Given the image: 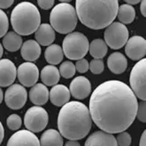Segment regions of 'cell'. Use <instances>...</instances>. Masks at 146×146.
<instances>
[{"instance_id": "83f0119b", "label": "cell", "mask_w": 146, "mask_h": 146, "mask_svg": "<svg viewBox=\"0 0 146 146\" xmlns=\"http://www.w3.org/2000/svg\"><path fill=\"white\" fill-rule=\"evenodd\" d=\"M59 74L65 79H70L75 74V66L71 61H64L59 66Z\"/></svg>"}, {"instance_id": "8fae6325", "label": "cell", "mask_w": 146, "mask_h": 146, "mask_svg": "<svg viewBox=\"0 0 146 146\" xmlns=\"http://www.w3.org/2000/svg\"><path fill=\"white\" fill-rule=\"evenodd\" d=\"M17 77L21 85L33 87L39 79L38 67L32 62H25L17 68Z\"/></svg>"}, {"instance_id": "5b68a950", "label": "cell", "mask_w": 146, "mask_h": 146, "mask_svg": "<svg viewBox=\"0 0 146 146\" xmlns=\"http://www.w3.org/2000/svg\"><path fill=\"white\" fill-rule=\"evenodd\" d=\"M75 8L68 3H60L53 7L50 15V22L54 31L59 34L72 33L77 25Z\"/></svg>"}, {"instance_id": "8992f818", "label": "cell", "mask_w": 146, "mask_h": 146, "mask_svg": "<svg viewBox=\"0 0 146 146\" xmlns=\"http://www.w3.org/2000/svg\"><path fill=\"white\" fill-rule=\"evenodd\" d=\"M90 42L85 35L80 32H72L64 38L62 50L65 56L71 60H79L89 51Z\"/></svg>"}, {"instance_id": "4316f807", "label": "cell", "mask_w": 146, "mask_h": 146, "mask_svg": "<svg viewBox=\"0 0 146 146\" xmlns=\"http://www.w3.org/2000/svg\"><path fill=\"white\" fill-rule=\"evenodd\" d=\"M117 17L119 22L125 24H130L134 21L135 18V10L132 5H121L119 6Z\"/></svg>"}, {"instance_id": "e0dca14e", "label": "cell", "mask_w": 146, "mask_h": 146, "mask_svg": "<svg viewBox=\"0 0 146 146\" xmlns=\"http://www.w3.org/2000/svg\"><path fill=\"white\" fill-rule=\"evenodd\" d=\"M70 91L66 86L63 84H57L53 86L52 89L50 91V96L49 98L51 102V104L62 107L66 103L69 102L70 100Z\"/></svg>"}, {"instance_id": "5bb4252c", "label": "cell", "mask_w": 146, "mask_h": 146, "mask_svg": "<svg viewBox=\"0 0 146 146\" xmlns=\"http://www.w3.org/2000/svg\"><path fill=\"white\" fill-rule=\"evenodd\" d=\"M69 91L71 95L78 100L84 99L91 92V83L84 76H77L70 83Z\"/></svg>"}, {"instance_id": "52a82bcc", "label": "cell", "mask_w": 146, "mask_h": 146, "mask_svg": "<svg viewBox=\"0 0 146 146\" xmlns=\"http://www.w3.org/2000/svg\"><path fill=\"white\" fill-rule=\"evenodd\" d=\"M146 59L143 58L137 62L132 68L129 82L130 89L136 98L142 101L146 99Z\"/></svg>"}, {"instance_id": "f546056e", "label": "cell", "mask_w": 146, "mask_h": 146, "mask_svg": "<svg viewBox=\"0 0 146 146\" xmlns=\"http://www.w3.org/2000/svg\"><path fill=\"white\" fill-rule=\"evenodd\" d=\"M89 69L94 74H100L105 69L104 61H103L102 59H97V58L92 59L90 63Z\"/></svg>"}, {"instance_id": "6da1fadb", "label": "cell", "mask_w": 146, "mask_h": 146, "mask_svg": "<svg viewBox=\"0 0 146 146\" xmlns=\"http://www.w3.org/2000/svg\"><path fill=\"white\" fill-rule=\"evenodd\" d=\"M138 102L129 86L111 80L94 90L90 99L91 119L102 131L118 134L127 130L134 122Z\"/></svg>"}, {"instance_id": "ac0fdd59", "label": "cell", "mask_w": 146, "mask_h": 146, "mask_svg": "<svg viewBox=\"0 0 146 146\" xmlns=\"http://www.w3.org/2000/svg\"><path fill=\"white\" fill-rule=\"evenodd\" d=\"M55 31L48 23L40 24L39 28L35 32V37L39 45L50 46L55 40Z\"/></svg>"}, {"instance_id": "9c48e42d", "label": "cell", "mask_w": 146, "mask_h": 146, "mask_svg": "<svg viewBox=\"0 0 146 146\" xmlns=\"http://www.w3.org/2000/svg\"><path fill=\"white\" fill-rule=\"evenodd\" d=\"M49 117L45 109L41 106H32L25 113L24 124L32 133H38L44 129L48 124Z\"/></svg>"}, {"instance_id": "7a4b0ae2", "label": "cell", "mask_w": 146, "mask_h": 146, "mask_svg": "<svg viewBox=\"0 0 146 146\" xmlns=\"http://www.w3.org/2000/svg\"><path fill=\"white\" fill-rule=\"evenodd\" d=\"M92 119L89 108L78 101L64 105L58 117V128L60 135L68 140H80L91 128Z\"/></svg>"}, {"instance_id": "e575fe53", "label": "cell", "mask_w": 146, "mask_h": 146, "mask_svg": "<svg viewBox=\"0 0 146 146\" xmlns=\"http://www.w3.org/2000/svg\"><path fill=\"white\" fill-rule=\"evenodd\" d=\"M37 4L42 9L49 10L54 5V1L53 0H38Z\"/></svg>"}, {"instance_id": "4fadbf2b", "label": "cell", "mask_w": 146, "mask_h": 146, "mask_svg": "<svg viewBox=\"0 0 146 146\" xmlns=\"http://www.w3.org/2000/svg\"><path fill=\"white\" fill-rule=\"evenodd\" d=\"M6 146H40V141L34 133L21 129L10 137Z\"/></svg>"}, {"instance_id": "7bdbcfd3", "label": "cell", "mask_w": 146, "mask_h": 146, "mask_svg": "<svg viewBox=\"0 0 146 146\" xmlns=\"http://www.w3.org/2000/svg\"><path fill=\"white\" fill-rule=\"evenodd\" d=\"M3 53H4V50H3V45L0 44V59H1L2 56H3Z\"/></svg>"}, {"instance_id": "d6a6232c", "label": "cell", "mask_w": 146, "mask_h": 146, "mask_svg": "<svg viewBox=\"0 0 146 146\" xmlns=\"http://www.w3.org/2000/svg\"><path fill=\"white\" fill-rule=\"evenodd\" d=\"M135 118H137L140 121H142L143 123L146 121V103H145V101H142L141 103H138Z\"/></svg>"}, {"instance_id": "cb8c5ba5", "label": "cell", "mask_w": 146, "mask_h": 146, "mask_svg": "<svg viewBox=\"0 0 146 146\" xmlns=\"http://www.w3.org/2000/svg\"><path fill=\"white\" fill-rule=\"evenodd\" d=\"M22 46V38L17 33L8 32L3 38V47L8 51L14 52L19 50Z\"/></svg>"}, {"instance_id": "74e56055", "label": "cell", "mask_w": 146, "mask_h": 146, "mask_svg": "<svg viewBox=\"0 0 146 146\" xmlns=\"http://www.w3.org/2000/svg\"><path fill=\"white\" fill-rule=\"evenodd\" d=\"M139 146H146V131L144 130L140 138Z\"/></svg>"}, {"instance_id": "30bf717a", "label": "cell", "mask_w": 146, "mask_h": 146, "mask_svg": "<svg viewBox=\"0 0 146 146\" xmlns=\"http://www.w3.org/2000/svg\"><path fill=\"white\" fill-rule=\"evenodd\" d=\"M5 101L6 106L10 109H21L27 102L28 92L21 84H13L8 88L5 93Z\"/></svg>"}, {"instance_id": "60d3db41", "label": "cell", "mask_w": 146, "mask_h": 146, "mask_svg": "<svg viewBox=\"0 0 146 146\" xmlns=\"http://www.w3.org/2000/svg\"><path fill=\"white\" fill-rule=\"evenodd\" d=\"M139 2L140 1H138V0H127V1H126V3L127 5H132V6H133V5H136V4H138Z\"/></svg>"}, {"instance_id": "2e32d148", "label": "cell", "mask_w": 146, "mask_h": 146, "mask_svg": "<svg viewBox=\"0 0 146 146\" xmlns=\"http://www.w3.org/2000/svg\"><path fill=\"white\" fill-rule=\"evenodd\" d=\"M84 146H118L113 134L97 131L91 134L85 142Z\"/></svg>"}, {"instance_id": "7c38bea8", "label": "cell", "mask_w": 146, "mask_h": 146, "mask_svg": "<svg viewBox=\"0 0 146 146\" xmlns=\"http://www.w3.org/2000/svg\"><path fill=\"white\" fill-rule=\"evenodd\" d=\"M125 52L132 60L143 59L146 54V41L140 36H134L127 40L125 44Z\"/></svg>"}, {"instance_id": "44dd1931", "label": "cell", "mask_w": 146, "mask_h": 146, "mask_svg": "<svg viewBox=\"0 0 146 146\" xmlns=\"http://www.w3.org/2000/svg\"><path fill=\"white\" fill-rule=\"evenodd\" d=\"M21 54L26 61H36L41 55V47L36 41L28 40L22 44L21 48Z\"/></svg>"}, {"instance_id": "9a60e30c", "label": "cell", "mask_w": 146, "mask_h": 146, "mask_svg": "<svg viewBox=\"0 0 146 146\" xmlns=\"http://www.w3.org/2000/svg\"><path fill=\"white\" fill-rule=\"evenodd\" d=\"M17 76V68L14 63L8 58L0 59V87L13 84Z\"/></svg>"}, {"instance_id": "f35d334b", "label": "cell", "mask_w": 146, "mask_h": 146, "mask_svg": "<svg viewBox=\"0 0 146 146\" xmlns=\"http://www.w3.org/2000/svg\"><path fill=\"white\" fill-rule=\"evenodd\" d=\"M65 146H81V144L76 140H68L65 143Z\"/></svg>"}, {"instance_id": "f1b7e54d", "label": "cell", "mask_w": 146, "mask_h": 146, "mask_svg": "<svg viewBox=\"0 0 146 146\" xmlns=\"http://www.w3.org/2000/svg\"><path fill=\"white\" fill-rule=\"evenodd\" d=\"M6 124H7V127H9L11 130H13V131L18 130L22 124L21 118L18 114H15V113L11 114L6 119Z\"/></svg>"}, {"instance_id": "ba28073f", "label": "cell", "mask_w": 146, "mask_h": 146, "mask_svg": "<svg viewBox=\"0 0 146 146\" xmlns=\"http://www.w3.org/2000/svg\"><path fill=\"white\" fill-rule=\"evenodd\" d=\"M128 29L121 22H113L106 29L104 37L105 42L111 49L122 48L128 40Z\"/></svg>"}, {"instance_id": "1f68e13d", "label": "cell", "mask_w": 146, "mask_h": 146, "mask_svg": "<svg viewBox=\"0 0 146 146\" xmlns=\"http://www.w3.org/2000/svg\"><path fill=\"white\" fill-rule=\"evenodd\" d=\"M116 142L118 146H130L131 135L125 131L118 133V135L116 137Z\"/></svg>"}, {"instance_id": "4dcf8cb0", "label": "cell", "mask_w": 146, "mask_h": 146, "mask_svg": "<svg viewBox=\"0 0 146 146\" xmlns=\"http://www.w3.org/2000/svg\"><path fill=\"white\" fill-rule=\"evenodd\" d=\"M9 29V20L5 12L0 10V38L5 36Z\"/></svg>"}, {"instance_id": "7402d4cb", "label": "cell", "mask_w": 146, "mask_h": 146, "mask_svg": "<svg viewBox=\"0 0 146 146\" xmlns=\"http://www.w3.org/2000/svg\"><path fill=\"white\" fill-rule=\"evenodd\" d=\"M41 80L42 84L45 86H55L59 81L60 74L59 71L55 66L48 65L45 66L41 71Z\"/></svg>"}, {"instance_id": "836d02e7", "label": "cell", "mask_w": 146, "mask_h": 146, "mask_svg": "<svg viewBox=\"0 0 146 146\" xmlns=\"http://www.w3.org/2000/svg\"><path fill=\"white\" fill-rule=\"evenodd\" d=\"M75 66V69L78 71L81 74H84L89 70V66H90V63L88 62V60L86 58H82L79 59V60L76 61Z\"/></svg>"}, {"instance_id": "3957f363", "label": "cell", "mask_w": 146, "mask_h": 146, "mask_svg": "<svg viewBox=\"0 0 146 146\" xmlns=\"http://www.w3.org/2000/svg\"><path fill=\"white\" fill-rule=\"evenodd\" d=\"M117 0H77L75 12L80 21L91 29H103L117 17Z\"/></svg>"}, {"instance_id": "603a6c76", "label": "cell", "mask_w": 146, "mask_h": 146, "mask_svg": "<svg viewBox=\"0 0 146 146\" xmlns=\"http://www.w3.org/2000/svg\"><path fill=\"white\" fill-rule=\"evenodd\" d=\"M39 141L40 146H63V136L53 128L42 133Z\"/></svg>"}, {"instance_id": "ffe728a7", "label": "cell", "mask_w": 146, "mask_h": 146, "mask_svg": "<svg viewBox=\"0 0 146 146\" xmlns=\"http://www.w3.org/2000/svg\"><path fill=\"white\" fill-rule=\"evenodd\" d=\"M107 66L111 73L121 74L124 73L127 68V58L121 52L111 53L107 58Z\"/></svg>"}, {"instance_id": "d4e9b609", "label": "cell", "mask_w": 146, "mask_h": 146, "mask_svg": "<svg viewBox=\"0 0 146 146\" xmlns=\"http://www.w3.org/2000/svg\"><path fill=\"white\" fill-rule=\"evenodd\" d=\"M44 57L46 61L50 65H58L63 60L64 53L62 47L58 44H51L48 46L44 51Z\"/></svg>"}, {"instance_id": "b9f144b4", "label": "cell", "mask_w": 146, "mask_h": 146, "mask_svg": "<svg viewBox=\"0 0 146 146\" xmlns=\"http://www.w3.org/2000/svg\"><path fill=\"white\" fill-rule=\"evenodd\" d=\"M3 98H4V94H3V91H2L1 88H0V104L2 103Z\"/></svg>"}, {"instance_id": "8d00e7d4", "label": "cell", "mask_w": 146, "mask_h": 146, "mask_svg": "<svg viewBox=\"0 0 146 146\" xmlns=\"http://www.w3.org/2000/svg\"><path fill=\"white\" fill-rule=\"evenodd\" d=\"M140 11L143 17L146 16V1L145 0H143L141 2V5H140Z\"/></svg>"}, {"instance_id": "ab89813d", "label": "cell", "mask_w": 146, "mask_h": 146, "mask_svg": "<svg viewBox=\"0 0 146 146\" xmlns=\"http://www.w3.org/2000/svg\"><path fill=\"white\" fill-rule=\"evenodd\" d=\"M4 136H5V129H4V127H3L1 121H0V144H1L3 142Z\"/></svg>"}, {"instance_id": "d6986e66", "label": "cell", "mask_w": 146, "mask_h": 146, "mask_svg": "<svg viewBox=\"0 0 146 146\" xmlns=\"http://www.w3.org/2000/svg\"><path fill=\"white\" fill-rule=\"evenodd\" d=\"M49 90L42 83L35 84L29 90V99L37 106L45 105L49 100Z\"/></svg>"}, {"instance_id": "d590c367", "label": "cell", "mask_w": 146, "mask_h": 146, "mask_svg": "<svg viewBox=\"0 0 146 146\" xmlns=\"http://www.w3.org/2000/svg\"><path fill=\"white\" fill-rule=\"evenodd\" d=\"M13 4V0H0V10L7 9Z\"/></svg>"}, {"instance_id": "277c9868", "label": "cell", "mask_w": 146, "mask_h": 146, "mask_svg": "<svg viewBox=\"0 0 146 146\" xmlns=\"http://www.w3.org/2000/svg\"><path fill=\"white\" fill-rule=\"evenodd\" d=\"M41 23L37 7L30 2L17 5L11 13V24L14 32L20 36H29L35 33Z\"/></svg>"}, {"instance_id": "484cf974", "label": "cell", "mask_w": 146, "mask_h": 146, "mask_svg": "<svg viewBox=\"0 0 146 146\" xmlns=\"http://www.w3.org/2000/svg\"><path fill=\"white\" fill-rule=\"evenodd\" d=\"M89 51H90V54L94 58L102 59L104 57H106L108 51V48L104 40L95 39L90 44Z\"/></svg>"}]
</instances>
